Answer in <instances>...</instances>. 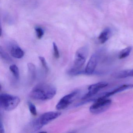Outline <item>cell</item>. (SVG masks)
I'll use <instances>...</instances> for the list:
<instances>
[{
	"instance_id": "1",
	"label": "cell",
	"mask_w": 133,
	"mask_h": 133,
	"mask_svg": "<svg viewBox=\"0 0 133 133\" xmlns=\"http://www.w3.org/2000/svg\"><path fill=\"white\" fill-rule=\"evenodd\" d=\"M56 92V88L52 85L40 83L32 89L29 95L34 99L45 101L52 98Z\"/></svg>"
},
{
	"instance_id": "2",
	"label": "cell",
	"mask_w": 133,
	"mask_h": 133,
	"mask_svg": "<svg viewBox=\"0 0 133 133\" xmlns=\"http://www.w3.org/2000/svg\"><path fill=\"white\" fill-rule=\"evenodd\" d=\"M88 52L89 48L87 46H82L77 50L73 67L68 71L69 74L75 75L84 73L81 69L85 63Z\"/></svg>"
},
{
	"instance_id": "3",
	"label": "cell",
	"mask_w": 133,
	"mask_h": 133,
	"mask_svg": "<svg viewBox=\"0 0 133 133\" xmlns=\"http://www.w3.org/2000/svg\"><path fill=\"white\" fill-rule=\"evenodd\" d=\"M61 114L60 112L54 111L45 113L32 121L31 124V128L34 131L40 130L43 126L56 119Z\"/></svg>"
},
{
	"instance_id": "4",
	"label": "cell",
	"mask_w": 133,
	"mask_h": 133,
	"mask_svg": "<svg viewBox=\"0 0 133 133\" xmlns=\"http://www.w3.org/2000/svg\"><path fill=\"white\" fill-rule=\"evenodd\" d=\"M21 102L18 96L3 93L0 96L1 107L6 111H10L15 109Z\"/></svg>"
},
{
	"instance_id": "5",
	"label": "cell",
	"mask_w": 133,
	"mask_h": 133,
	"mask_svg": "<svg viewBox=\"0 0 133 133\" xmlns=\"http://www.w3.org/2000/svg\"><path fill=\"white\" fill-rule=\"evenodd\" d=\"M107 98L103 95L96 99L89 108L90 112L92 114H99L107 110L112 103V100Z\"/></svg>"
},
{
	"instance_id": "6",
	"label": "cell",
	"mask_w": 133,
	"mask_h": 133,
	"mask_svg": "<svg viewBox=\"0 0 133 133\" xmlns=\"http://www.w3.org/2000/svg\"><path fill=\"white\" fill-rule=\"evenodd\" d=\"M108 85V83L106 82H100L91 85L88 88V93L85 94L82 98V100H84V101L78 103L77 105H81L85 103L90 102L91 101L92 97L96 95L100 90L105 88Z\"/></svg>"
},
{
	"instance_id": "7",
	"label": "cell",
	"mask_w": 133,
	"mask_h": 133,
	"mask_svg": "<svg viewBox=\"0 0 133 133\" xmlns=\"http://www.w3.org/2000/svg\"><path fill=\"white\" fill-rule=\"evenodd\" d=\"M79 92L78 90H76L64 96L57 104L56 109L57 110H61L66 108L73 102L74 98L77 96Z\"/></svg>"
},
{
	"instance_id": "8",
	"label": "cell",
	"mask_w": 133,
	"mask_h": 133,
	"mask_svg": "<svg viewBox=\"0 0 133 133\" xmlns=\"http://www.w3.org/2000/svg\"><path fill=\"white\" fill-rule=\"evenodd\" d=\"M98 53L94 54L92 55L84 71L85 74L91 75L94 73L98 64Z\"/></svg>"
},
{
	"instance_id": "9",
	"label": "cell",
	"mask_w": 133,
	"mask_h": 133,
	"mask_svg": "<svg viewBox=\"0 0 133 133\" xmlns=\"http://www.w3.org/2000/svg\"><path fill=\"white\" fill-rule=\"evenodd\" d=\"M132 88H133V84H125L114 89L112 91L106 92L104 94V96L105 97L108 98L109 96L118 92H121L128 89H131Z\"/></svg>"
},
{
	"instance_id": "10",
	"label": "cell",
	"mask_w": 133,
	"mask_h": 133,
	"mask_svg": "<svg viewBox=\"0 0 133 133\" xmlns=\"http://www.w3.org/2000/svg\"><path fill=\"white\" fill-rule=\"evenodd\" d=\"M112 35V31L110 28H107L102 31L98 37V40L101 44L105 43L109 39Z\"/></svg>"
},
{
	"instance_id": "11",
	"label": "cell",
	"mask_w": 133,
	"mask_h": 133,
	"mask_svg": "<svg viewBox=\"0 0 133 133\" xmlns=\"http://www.w3.org/2000/svg\"><path fill=\"white\" fill-rule=\"evenodd\" d=\"M24 54V52L23 50L18 46L14 45L11 47V54L14 58L21 59L23 57Z\"/></svg>"
},
{
	"instance_id": "12",
	"label": "cell",
	"mask_w": 133,
	"mask_h": 133,
	"mask_svg": "<svg viewBox=\"0 0 133 133\" xmlns=\"http://www.w3.org/2000/svg\"><path fill=\"white\" fill-rule=\"evenodd\" d=\"M28 68L31 80L34 81L36 77V67L33 63H28Z\"/></svg>"
},
{
	"instance_id": "13",
	"label": "cell",
	"mask_w": 133,
	"mask_h": 133,
	"mask_svg": "<svg viewBox=\"0 0 133 133\" xmlns=\"http://www.w3.org/2000/svg\"><path fill=\"white\" fill-rule=\"evenodd\" d=\"M132 48L131 46H128L124 49L122 50L119 54V59H123L126 58L128 56L130 55L131 50H132Z\"/></svg>"
},
{
	"instance_id": "14",
	"label": "cell",
	"mask_w": 133,
	"mask_h": 133,
	"mask_svg": "<svg viewBox=\"0 0 133 133\" xmlns=\"http://www.w3.org/2000/svg\"><path fill=\"white\" fill-rule=\"evenodd\" d=\"M10 70L12 72L15 78L17 80H18L20 77V72L17 66L15 64H12L10 66Z\"/></svg>"
},
{
	"instance_id": "15",
	"label": "cell",
	"mask_w": 133,
	"mask_h": 133,
	"mask_svg": "<svg viewBox=\"0 0 133 133\" xmlns=\"http://www.w3.org/2000/svg\"><path fill=\"white\" fill-rule=\"evenodd\" d=\"M0 55L1 58L7 61H11V58L10 57L9 55L2 48L1 46L0 47Z\"/></svg>"
},
{
	"instance_id": "16",
	"label": "cell",
	"mask_w": 133,
	"mask_h": 133,
	"mask_svg": "<svg viewBox=\"0 0 133 133\" xmlns=\"http://www.w3.org/2000/svg\"><path fill=\"white\" fill-rule=\"evenodd\" d=\"M35 30L36 32L37 38L39 39L42 38L44 34V32L43 29L40 27H36L35 28Z\"/></svg>"
},
{
	"instance_id": "17",
	"label": "cell",
	"mask_w": 133,
	"mask_h": 133,
	"mask_svg": "<svg viewBox=\"0 0 133 133\" xmlns=\"http://www.w3.org/2000/svg\"><path fill=\"white\" fill-rule=\"evenodd\" d=\"M29 107V110L30 112L34 116L37 115V110H36V107L34 104L32 103L29 102L28 103Z\"/></svg>"
},
{
	"instance_id": "18",
	"label": "cell",
	"mask_w": 133,
	"mask_h": 133,
	"mask_svg": "<svg viewBox=\"0 0 133 133\" xmlns=\"http://www.w3.org/2000/svg\"><path fill=\"white\" fill-rule=\"evenodd\" d=\"M39 59L42 63V66L43 67V68L45 71L46 72H48L49 71V68L47 66V63H46V61L45 58L43 57L39 56Z\"/></svg>"
},
{
	"instance_id": "19",
	"label": "cell",
	"mask_w": 133,
	"mask_h": 133,
	"mask_svg": "<svg viewBox=\"0 0 133 133\" xmlns=\"http://www.w3.org/2000/svg\"><path fill=\"white\" fill-rule=\"evenodd\" d=\"M53 47L54 52V56L55 58L56 59H59L60 57L58 47L55 43H53Z\"/></svg>"
},
{
	"instance_id": "20",
	"label": "cell",
	"mask_w": 133,
	"mask_h": 133,
	"mask_svg": "<svg viewBox=\"0 0 133 133\" xmlns=\"http://www.w3.org/2000/svg\"><path fill=\"white\" fill-rule=\"evenodd\" d=\"M0 130H1V133H5V130H4V127L2 121H1L0 123Z\"/></svg>"
},
{
	"instance_id": "21",
	"label": "cell",
	"mask_w": 133,
	"mask_h": 133,
	"mask_svg": "<svg viewBox=\"0 0 133 133\" xmlns=\"http://www.w3.org/2000/svg\"><path fill=\"white\" fill-rule=\"evenodd\" d=\"M129 77H133V69L129 70Z\"/></svg>"
}]
</instances>
